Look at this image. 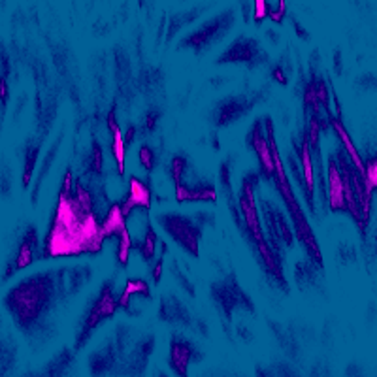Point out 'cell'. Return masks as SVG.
Listing matches in <instances>:
<instances>
[{
	"label": "cell",
	"instance_id": "obj_11",
	"mask_svg": "<svg viewBox=\"0 0 377 377\" xmlns=\"http://www.w3.org/2000/svg\"><path fill=\"white\" fill-rule=\"evenodd\" d=\"M106 123H108V131H110V134H112V155H114L115 166H117V174L125 176L126 136L123 134L119 123H117V119H115V106L108 112Z\"/></svg>",
	"mask_w": 377,
	"mask_h": 377
},
{
	"label": "cell",
	"instance_id": "obj_7",
	"mask_svg": "<svg viewBox=\"0 0 377 377\" xmlns=\"http://www.w3.org/2000/svg\"><path fill=\"white\" fill-rule=\"evenodd\" d=\"M157 221L178 246L183 247L187 253H191L192 257H198V246H200L204 232L202 225L178 213H162Z\"/></svg>",
	"mask_w": 377,
	"mask_h": 377
},
{
	"label": "cell",
	"instance_id": "obj_4",
	"mask_svg": "<svg viewBox=\"0 0 377 377\" xmlns=\"http://www.w3.org/2000/svg\"><path fill=\"white\" fill-rule=\"evenodd\" d=\"M263 176L258 172H249L242 181L238 192V210L239 217H242V227L246 230L247 239L251 242L253 249L263 263L264 272L268 274L272 282L276 283L277 287L287 289V279L283 274L282 258L277 257L276 251L272 249L270 242L264 236L263 223H260V216H258L257 202H255V189L258 185V180Z\"/></svg>",
	"mask_w": 377,
	"mask_h": 377
},
{
	"label": "cell",
	"instance_id": "obj_1",
	"mask_svg": "<svg viewBox=\"0 0 377 377\" xmlns=\"http://www.w3.org/2000/svg\"><path fill=\"white\" fill-rule=\"evenodd\" d=\"M102 246V221H98L96 208H89L79 202L74 194L72 170H66L40 257L95 255L100 251Z\"/></svg>",
	"mask_w": 377,
	"mask_h": 377
},
{
	"label": "cell",
	"instance_id": "obj_18",
	"mask_svg": "<svg viewBox=\"0 0 377 377\" xmlns=\"http://www.w3.org/2000/svg\"><path fill=\"white\" fill-rule=\"evenodd\" d=\"M117 238H119V242H117V264H119L121 268H126L128 263H131V251L132 247H134V242H132L128 228H125Z\"/></svg>",
	"mask_w": 377,
	"mask_h": 377
},
{
	"label": "cell",
	"instance_id": "obj_22",
	"mask_svg": "<svg viewBox=\"0 0 377 377\" xmlns=\"http://www.w3.org/2000/svg\"><path fill=\"white\" fill-rule=\"evenodd\" d=\"M270 13H272V6L266 0H257L253 4V21H255V25L263 23L264 19L270 18Z\"/></svg>",
	"mask_w": 377,
	"mask_h": 377
},
{
	"label": "cell",
	"instance_id": "obj_20",
	"mask_svg": "<svg viewBox=\"0 0 377 377\" xmlns=\"http://www.w3.org/2000/svg\"><path fill=\"white\" fill-rule=\"evenodd\" d=\"M364 180L371 194L377 192V155H371L364 161Z\"/></svg>",
	"mask_w": 377,
	"mask_h": 377
},
{
	"label": "cell",
	"instance_id": "obj_9",
	"mask_svg": "<svg viewBox=\"0 0 377 377\" xmlns=\"http://www.w3.org/2000/svg\"><path fill=\"white\" fill-rule=\"evenodd\" d=\"M151 202H153V192H151V185L147 183V180H142L138 176H131V180H128V191H126L125 198L121 200L125 216H131L136 208L150 211Z\"/></svg>",
	"mask_w": 377,
	"mask_h": 377
},
{
	"label": "cell",
	"instance_id": "obj_5",
	"mask_svg": "<svg viewBox=\"0 0 377 377\" xmlns=\"http://www.w3.org/2000/svg\"><path fill=\"white\" fill-rule=\"evenodd\" d=\"M266 123H268L270 128V138H272V147H274V155H276V174L272 178V183L276 185L279 197H282L285 208H287L289 216H291V223H293V230L296 239L300 242V246L304 247V251L307 257L312 258L313 263L317 264V268H323V253H321V247H319L317 236L313 232L312 225L307 221V217L300 208L298 198L294 197L293 187H291V181L287 178V172H285V164H283V159L279 155V147H277L276 136H274V123L270 117H266Z\"/></svg>",
	"mask_w": 377,
	"mask_h": 377
},
{
	"label": "cell",
	"instance_id": "obj_3",
	"mask_svg": "<svg viewBox=\"0 0 377 377\" xmlns=\"http://www.w3.org/2000/svg\"><path fill=\"white\" fill-rule=\"evenodd\" d=\"M66 272L68 270H57V274H53V270H49L48 274L30 276L6 294L4 304L21 329L29 330L34 326L38 319L51 310L53 300L65 298L66 285L62 279Z\"/></svg>",
	"mask_w": 377,
	"mask_h": 377
},
{
	"label": "cell",
	"instance_id": "obj_15",
	"mask_svg": "<svg viewBox=\"0 0 377 377\" xmlns=\"http://www.w3.org/2000/svg\"><path fill=\"white\" fill-rule=\"evenodd\" d=\"M132 296H145V298H150L151 296L150 283L145 282V279H142V277H128L125 283V289H123V293H121L119 296L121 310H126V312H128Z\"/></svg>",
	"mask_w": 377,
	"mask_h": 377
},
{
	"label": "cell",
	"instance_id": "obj_8",
	"mask_svg": "<svg viewBox=\"0 0 377 377\" xmlns=\"http://www.w3.org/2000/svg\"><path fill=\"white\" fill-rule=\"evenodd\" d=\"M38 232L34 225H29L27 230L23 232V238L19 242L18 249H15V255H13V260L6 266L4 270V279L12 277L15 272L19 270L27 268L32 263H37V258H42L38 255Z\"/></svg>",
	"mask_w": 377,
	"mask_h": 377
},
{
	"label": "cell",
	"instance_id": "obj_14",
	"mask_svg": "<svg viewBox=\"0 0 377 377\" xmlns=\"http://www.w3.org/2000/svg\"><path fill=\"white\" fill-rule=\"evenodd\" d=\"M126 228V216L123 211V204L114 202L106 211V216L102 219V239L106 242L108 238L119 236Z\"/></svg>",
	"mask_w": 377,
	"mask_h": 377
},
{
	"label": "cell",
	"instance_id": "obj_2",
	"mask_svg": "<svg viewBox=\"0 0 377 377\" xmlns=\"http://www.w3.org/2000/svg\"><path fill=\"white\" fill-rule=\"evenodd\" d=\"M326 204L334 213H349L364 236L370 223L371 192L366 185L364 172L355 166L343 147L329 155L326 164Z\"/></svg>",
	"mask_w": 377,
	"mask_h": 377
},
{
	"label": "cell",
	"instance_id": "obj_10",
	"mask_svg": "<svg viewBox=\"0 0 377 377\" xmlns=\"http://www.w3.org/2000/svg\"><path fill=\"white\" fill-rule=\"evenodd\" d=\"M336 104H338V110H336L338 114L336 115L330 112V108L326 110V119H329V125L334 128V132L338 134V138H340V142H341V147L345 150L349 159L355 162V166L364 172V161H362V157H360L359 150H357V145H355L353 138H351V134H349V131L345 128V125H343V121H341L340 102H338V98H336Z\"/></svg>",
	"mask_w": 377,
	"mask_h": 377
},
{
	"label": "cell",
	"instance_id": "obj_26",
	"mask_svg": "<svg viewBox=\"0 0 377 377\" xmlns=\"http://www.w3.org/2000/svg\"><path fill=\"white\" fill-rule=\"evenodd\" d=\"M0 87H2V108H4V106H6V98H8L6 78H2V81H0Z\"/></svg>",
	"mask_w": 377,
	"mask_h": 377
},
{
	"label": "cell",
	"instance_id": "obj_16",
	"mask_svg": "<svg viewBox=\"0 0 377 377\" xmlns=\"http://www.w3.org/2000/svg\"><path fill=\"white\" fill-rule=\"evenodd\" d=\"M251 51H257V42L247 40V38H239L238 42H234L225 51V55L219 60L221 62H227V60H249L253 59Z\"/></svg>",
	"mask_w": 377,
	"mask_h": 377
},
{
	"label": "cell",
	"instance_id": "obj_23",
	"mask_svg": "<svg viewBox=\"0 0 377 377\" xmlns=\"http://www.w3.org/2000/svg\"><path fill=\"white\" fill-rule=\"evenodd\" d=\"M162 263H164V257H159V260L155 263V266H153V272H151V276H153V283L155 285H159V282H161L162 277Z\"/></svg>",
	"mask_w": 377,
	"mask_h": 377
},
{
	"label": "cell",
	"instance_id": "obj_17",
	"mask_svg": "<svg viewBox=\"0 0 377 377\" xmlns=\"http://www.w3.org/2000/svg\"><path fill=\"white\" fill-rule=\"evenodd\" d=\"M159 242H161V239H159V236H157L155 228H153L151 223H147L144 238L140 239L138 244H136V249H138V253L142 255V258H144V263H151V260H153Z\"/></svg>",
	"mask_w": 377,
	"mask_h": 377
},
{
	"label": "cell",
	"instance_id": "obj_19",
	"mask_svg": "<svg viewBox=\"0 0 377 377\" xmlns=\"http://www.w3.org/2000/svg\"><path fill=\"white\" fill-rule=\"evenodd\" d=\"M187 166H189V161H187V157H183V155H174V157H172V161H170V176H172L174 187L183 185V178H185Z\"/></svg>",
	"mask_w": 377,
	"mask_h": 377
},
{
	"label": "cell",
	"instance_id": "obj_12",
	"mask_svg": "<svg viewBox=\"0 0 377 377\" xmlns=\"http://www.w3.org/2000/svg\"><path fill=\"white\" fill-rule=\"evenodd\" d=\"M194 357V348L185 340H172L170 343V368L178 373V377H187L189 373V366Z\"/></svg>",
	"mask_w": 377,
	"mask_h": 377
},
{
	"label": "cell",
	"instance_id": "obj_6",
	"mask_svg": "<svg viewBox=\"0 0 377 377\" xmlns=\"http://www.w3.org/2000/svg\"><path fill=\"white\" fill-rule=\"evenodd\" d=\"M115 283L106 282L102 285L100 293L96 296V300L93 302V305L89 307V312H87V317L84 321V326L79 330L78 340H76V349H81L85 341L89 340L91 334L98 329V324H102L106 319L114 317L115 312L121 310L119 305V296L115 294L114 291Z\"/></svg>",
	"mask_w": 377,
	"mask_h": 377
},
{
	"label": "cell",
	"instance_id": "obj_21",
	"mask_svg": "<svg viewBox=\"0 0 377 377\" xmlns=\"http://www.w3.org/2000/svg\"><path fill=\"white\" fill-rule=\"evenodd\" d=\"M138 161L142 164V168H145L147 172H153L157 162V153L153 151V147L147 144H142L138 150Z\"/></svg>",
	"mask_w": 377,
	"mask_h": 377
},
{
	"label": "cell",
	"instance_id": "obj_25",
	"mask_svg": "<svg viewBox=\"0 0 377 377\" xmlns=\"http://www.w3.org/2000/svg\"><path fill=\"white\" fill-rule=\"evenodd\" d=\"M272 78L276 79V81H279L282 85H287V81H289V79L285 78V72H283L282 66H276V68L272 70Z\"/></svg>",
	"mask_w": 377,
	"mask_h": 377
},
{
	"label": "cell",
	"instance_id": "obj_13",
	"mask_svg": "<svg viewBox=\"0 0 377 377\" xmlns=\"http://www.w3.org/2000/svg\"><path fill=\"white\" fill-rule=\"evenodd\" d=\"M174 197L183 202H216L217 191L213 185H178L174 187Z\"/></svg>",
	"mask_w": 377,
	"mask_h": 377
},
{
	"label": "cell",
	"instance_id": "obj_24",
	"mask_svg": "<svg viewBox=\"0 0 377 377\" xmlns=\"http://www.w3.org/2000/svg\"><path fill=\"white\" fill-rule=\"evenodd\" d=\"M285 10H287V4H285V2H279V4H277V10H272L270 18L274 19V21H283Z\"/></svg>",
	"mask_w": 377,
	"mask_h": 377
}]
</instances>
